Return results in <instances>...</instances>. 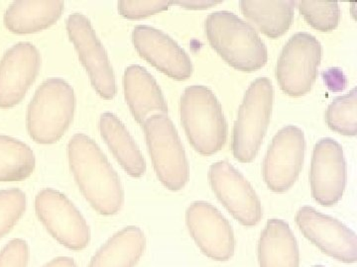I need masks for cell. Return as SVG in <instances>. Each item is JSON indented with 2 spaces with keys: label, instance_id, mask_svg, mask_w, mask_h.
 Segmentation results:
<instances>
[{
  "label": "cell",
  "instance_id": "cell-1",
  "mask_svg": "<svg viewBox=\"0 0 357 267\" xmlns=\"http://www.w3.org/2000/svg\"><path fill=\"white\" fill-rule=\"evenodd\" d=\"M68 159L77 187L93 210L102 216L116 215L123 205L124 191L100 146L89 136L76 134L68 145Z\"/></svg>",
  "mask_w": 357,
  "mask_h": 267
},
{
  "label": "cell",
  "instance_id": "cell-2",
  "mask_svg": "<svg viewBox=\"0 0 357 267\" xmlns=\"http://www.w3.org/2000/svg\"><path fill=\"white\" fill-rule=\"evenodd\" d=\"M204 30L211 47L234 69L252 72L266 65V46L255 28L236 14L229 11L210 14Z\"/></svg>",
  "mask_w": 357,
  "mask_h": 267
},
{
  "label": "cell",
  "instance_id": "cell-3",
  "mask_svg": "<svg viewBox=\"0 0 357 267\" xmlns=\"http://www.w3.org/2000/svg\"><path fill=\"white\" fill-rule=\"evenodd\" d=\"M181 120L192 147L202 156L217 154L227 139V123L215 93L204 86L185 89Z\"/></svg>",
  "mask_w": 357,
  "mask_h": 267
},
{
  "label": "cell",
  "instance_id": "cell-4",
  "mask_svg": "<svg viewBox=\"0 0 357 267\" xmlns=\"http://www.w3.org/2000/svg\"><path fill=\"white\" fill-rule=\"evenodd\" d=\"M76 110L74 89L62 79L40 86L27 110V130L38 144L57 143L69 129Z\"/></svg>",
  "mask_w": 357,
  "mask_h": 267
},
{
  "label": "cell",
  "instance_id": "cell-5",
  "mask_svg": "<svg viewBox=\"0 0 357 267\" xmlns=\"http://www.w3.org/2000/svg\"><path fill=\"white\" fill-rule=\"evenodd\" d=\"M273 99V86L267 77L256 79L246 91L232 136V154L241 163H251L257 156L269 125Z\"/></svg>",
  "mask_w": 357,
  "mask_h": 267
},
{
  "label": "cell",
  "instance_id": "cell-6",
  "mask_svg": "<svg viewBox=\"0 0 357 267\" xmlns=\"http://www.w3.org/2000/svg\"><path fill=\"white\" fill-rule=\"evenodd\" d=\"M143 127L148 151L161 184L171 191L184 188L190 179V165L173 122L167 115H153Z\"/></svg>",
  "mask_w": 357,
  "mask_h": 267
},
{
  "label": "cell",
  "instance_id": "cell-7",
  "mask_svg": "<svg viewBox=\"0 0 357 267\" xmlns=\"http://www.w3.org/2000/svg\"><path fill=\"white\" fill-rule=\"evenodd\" d=\"M35 211L52 238L74 252L86 250L91 242L88 222L65 194L43 189L35 198Z\"/></svg>",
  "mask_w": 357,
  "mask_h": 267
},
{
  "label": "cell",
  "instance_id": "cell-8",
  "mask_svg": "<svg viewBox=\"0 0 357 267\" xmlns=\"http://www.w3.org/2000/svg\"><path fill=\"white\" fill-rule=\"evenodd\" d=\"M323 49L316 37L309 33H297L284 47L276 77L286 95L300 97L310 92L321 64Z\"/></svg>",
  "mask_w": 357,
  "mask_h": 267
},
{
  "label": "cell",
  "instance_id": "cell-9",
  "mask_svg": "<svg viewBox=\"0 0 357 267\" xmlns=\"http://www.w3.org/2000/svg\"><path fill=\"white\" fill-rule=\"evenodd\" d=\"M304 132L289 125L275 135L263 161V178L270 191L284 193L292 188L304 165Z\"/></svg>",
  "mask_w": 357,
  "mask_h": 267
},
{
  "label": "cell",
  "instance_id": "cell-10",
  "mask_svg": "<svg viewBox=\"0 0 357 267\" xmlns=\"http://www.w3.org/2000/svg\"><path fill=\"white\" fill-rule=\"evenodd\" d=\"M67 32L93 88L103 99H114L116 95L114 70L91 21L83 14H72L67 19Z\"/></svg>",
  "mask_w": 357,
  "mask_h": 267
},
{
  "label": "cell",
  "instance_id": "cell-11",
  "mask_svg": "<svg viewBox=\"0 0 357 267\" xmlns=\"http://www.w3.org/2000/svg\"><path fill=\"white\" fill-rule=\"evenodd\" d=\"M208 177L213 193L237 222L255 227L261 221V202L255 188L229 161L211 165Z\"/></svg>",
  "mask_w": 357,
  "mask_h": 267
},
{
  "label": "cell",
  "instance_id": "cell-12",
  "mask_svg": "<svg viewBox=\"0 0 357 267\" xmlns=\"http://www.w3.org/2000/svg\"><path fill=\"white\" fill-rule=\"evenodd\" d=\"M185 224L201 252L215 261L234 257L236 238L231 225L215 206L204 201L192 203L185 211Z\"/></svg>",
  "mask_w": 357,
  "mask_h": 267
},
{
  "label": "cell",
  "instance_id": "cell-13",
  "mask_svg": "<svg viewBox=\"0 0 357 267\" xmlns=\"http://www.w3.org/2000/svg\"><path fill=\"white\" fill-rule=\"evenodd\" d=\"M295 221L305 238L324 254L344 264H356V232L335 218L323 214L310 206H304L298 211Z\"/></svg>",
  "mask_w": 357,
  "mask_h": 267
},
{
  "label": "cell",
  "instance_id": "cell-14",
  "mask_svg": "<svg viewBox=\"0 0 357 267\" xmlns=\"http://www.w3.org/2000/svg\"><path fill=\"white\" fill-rule=\"evenodd\" d=\"M310 184L314 200L323 206L342 200L347 185V163L340 144L331 138L319 140L312 153Z\"/></svg>",
  "mask_w": 357,
  "mask_h": 267
},
{
  "label": "cell",
  "instance_id": "cell-15",
  "mask_svg": "<svg viewBox=\"0 0 357 267\" xmlns=\"http://www.w3.org/2000/svg\"><path fill=\"white\" fill-rule=\"evenodd\" d=\"M132 42L141 58L167 76L178 81L192 76L194 69L191 58L177 42L161 30L146 25L136 26Z\"/></svg>",
  "mask_w": 357,
  "mask_h": 267
},
{
  "label": "cell",
  "instance_id": "cell-16",
  "mask_svg": "<svg viewBox=\"0 0 357 267\" xmlns=\"http://www.w3.org/2000/svg\"><path fill=\"white\" fill-rule=\"evenodd\" d=\"M41 56L34 44L18 43L0 60V108H11L22 102L38 76Z\"/></svg>",
  "mask_w": 357,
  "mask_h": 267
},
{
  "label": "cell",
  "instance_id": "cell-17",
  "mask_svg": "<svg viewBox=\"0 0 357 267\" xmlns=\"http://www.w3.org/2000/svg\"><path fill=\"white\" fill-rule=\"evenodd\" d=\"M124 95L134 119L144 125L153 115L168 114V105L161 88L144 67H128L123 76Z\"/></svg>",
  "mask_w": 357,
  "mask_h": 267
},
{
  "label": "cell",
  "instance_id": "cell-18",
  "mask_svg": "<svg viewBox=\"0 0 357 267\" xmlns=\"http://www.w3.org/2000/svg\"><path fill=\"white\" fill-rule=\"evenodd\" d=\"M260 267H300V250L288 222L280 219L267 222L258 243Z\"/></svg>",
  "mask_w": 357,
  "mask_h": 267
},
{
  "label": "cell",
  "instance_id": "cell-19",
  "mask_svg": "<svg viewBox=\"0 0 357 267\" xmlns=\"http://www.w3.org/2000/svg\"><path fill=\"white\" fill-rule=\"evenodd\" d=\"M100 131L102 139L122 168L131 177H142L146 172V163L121 119L114 113L105 112L100 116Z\"/></svg>",
  "mask_w": 357,
  "mask_h": 267
},
{
  "label": "cell",
  "instance_id": "cell-20",
  "mask_svg": "<svg viewBox=\"0 0 357 267\" xmlns=\"http://www.w3.org/2000/svg\"><path fill=\"white\" fill-rule=\"evenodd\" d=\"M146 248L144 232L128 226L115 233L91 257L89 267H135Z\"/></svg>",
  "mask_w": 357,
  "mask_h": 267
},
{
  "label": "cell",
  "instance_id": "cell-21",
  "mask_svg": "<svg viewBox=\"0 0 357 267\" xmlns=\"http://www.w3.org/2000/svg\"><path fill=\"white\" fill-rule=\"evenodd\" d=\"M64 8L63 1H15L6 10L4 25L15 34H32L55 24Z\"/></svg>",
  "mask_w": 357,
  "mask_h": 267
},
{
  "label": "cell",
  "instance_id": "cell-22",
  "mask_svg": "<svg viewBox=\"0 0 357 267\" xmlns=\"http://www.w3.org/2000/svg\"><path fill=\"white\" fill-rule=\"evenodd\" d=\"M295 1H241V13L271 39L280 38L292 25Z\"/></svg>",
  "mask_w": 357,
  "mask_h": 267
},
{
  "label": "cell",
  "instance_id": "cell-23",
  "mask_svg": "<svg viewBox=\"0 0 357 267\" xmlns=\"http://www.w3.org/2000/svg\"><path fill=\"white\" fill-rule=\"evenodd\" d=\"M36 159L29 146L0 135V181H21L31 177Z\"/></svg>",
  "mask_w": 357,
  "mask_h": 267
},
{
  "label": "cell",
  "instance_id": "cell-24",
  "mask_svg": "<svg viewBox=\"0 0 357 267\" xmlns=\"http://www.w3.org/2000/svg\"><path fill=\"white\" fill-rule=\"evenodd\" d=\"M326 124L335 132L354 137L357 133V93L354 88L347 95L335 98L326 113Z\"/></svg>",
  "mask_w": 357,
  "mask_h": 267
},
{
  "label": "cell",
  "instance_id": "cell-25",
  "mask_svg": "<svg viewBox=\"0 0 357 267\" xmlns=\"http://www.w3.org/2000/svg\"><path fill=\"white\" fill-rule=\"evenodd\" d=\"M298 8L314 29L331 32L337 27L340 9L337 1H299Z\"/></svg>",
  "mask_w": 357,
  "mask_h": 267
},
{
  "label": "cell",
  "instance_id": "cell-26",
  "mask_svg": "<svg viewBox=\"0 0 357 267\" xmlns=\"http://www.w3.org/2000/svg\"><path fill=\"white\" fill-rule=\"evenodd\" d=\"M26 210V195L20 189L0 191V238L14 228Z\"/></svg>",
  "mask_w": 357,
  "mask_h": 267
},
{
  "label": "cell",
  "instance_id": "cell-27",
  "mask_svg": "<svg viewBox=\"0 0 357 267\" xmlns=\"http://www.w3.org/2000/svg\"><path fill=\"white\" fill-rule=\"evenodd\" d=\"M174 1H119V11L126 19L138 20L167 10Z\"/></svg>",
  "mask_w": 357,
  "mask_h": 267
},
{
  "label": "cell",
  "instance_id": "cell-28",
  "mask_svg": "<svg viewBox=\"0 0 357 267\" xmlns=\"http://www.w3.org/2000/svg\"><path fill=\"white\" fill-rule=\"evenodd\" d=\"M29 245L22 238L10 241L0 252V267H28Z\"/></svg>",
  "mask_w": 357,
  "mask_h": 267
},
{
  "label": "cell",
  "instance_id": "cell-29",
  "mask_svg": "<svg viewBox=\"0 0 357 267\" xmlns=\"http://www.w3.org/2000/svg\"><path fill=\"white\" fill-rule=\"evenodd\" d=\"M222 1H210V0H197V1H174V4H178L183 8L191 9V10H202V9L211 8V7L218 6Z\"/></svg>",
  "mask_w": 357,
  "mask_h": 267
},
{
  "label": "cell",
  "instance_id": "cell-30",
  "mask_svg": "<svg viewBox=\"0 0 357 267\" xmlns=\"http://www.w3.org/2000/svg\"><path fill=\"white\" fill-rule=\"evenodd\" d=\"M44 267H77V264L70 257H59L52 259Z\"/></svg>",
  "mask_w": 357,
  "mask_h": 267
},
{
  "label": "cell",
  "instance_id": "cell-31",
  "mask_svg": "<svg viewBox=\"0 0 357 267\" xmlns=\"http://www.w3.org/2000/svg\"><path fill=\"white\" fill-rule=\"evenodd\" d=\"M312 267H326V266H312Z\"/></svg>",
  "mask_w": 357,
  "mask_h": 267
}]
</instances>
